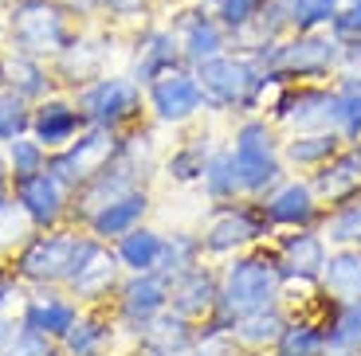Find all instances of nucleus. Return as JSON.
I'll list each match as a JSON object with an SVG mask.
<instances>
[{"mask_svg": "<svg viewBox=\"0 0 361 356\" xmlns=\"http://www.w3.org/2000/svg\"><path fill=\"white\" fill-rule=\"evenodd\" d=\"M161 250H165V239L154 231V227H134V231H126L122 239H118V262L130 267L134 274L137 270H157Z\"/></svg>", "mask_w": 361, "mask_h": 356, "instance_id": "31", "label": "nucleus"}, {"mask_svg": "<svg viewBox=\"0 0 361 356\" xmlns=\"http://www.w3.org/2000/svg\"><path fill=\"white\" fill-rule=\"evenodd\" d=\"M114 278H118V255H110V250L99 247L71 278H67V286H71L75 298H82V302H99V298L110 294Z\"/></svg>", "mask_w": 361, "mask_h": 356, "instance_id": "27", "label": "nucleus"}, {"mask_svg": "<svg viewBox=\"0 0 361 356\" xmlns=\"http://www.w3.org/2000/svg\"><path fill=\"white\" fill-rule=\"evenodd\" d=\"M16 200H20V208L32 215V223H39V227H51V223L63 215V184H59L47 169L16 180Z\"/></svg>", "mask_w": 361, "mask_h": 356, "instance_id": "19", "label": "nucleus"}, {"mask_svg": "<svg viewBox=\"0 0 361 356\" xmlns=\"http://www.w3.org/2000/svg\"><path fill=\"white\" fill-rule=\"evenodd\" d=\"M263 220L275 223V227H310L318 220L314 184H302V180L275 184L267 192V200H263Z\"/></svg>", "mask_w": 361, "mask_h": 356, "instance_id": "13", "label": "nucleus"}, {"mask_svg": "<svg viewBox=\"0 0 361 356\" xmlns=\"http://www.w3.org/2000/svg\"><path fill=\"white\" fill-rule=\"evenodd\" d=\"M322 356H361V298L334 302V317L326 321Z\"/></svg>", "mask_w": 361, "mask_h": 356, "instance_id": "25", "label": "nucleus"}, {"mask_svg": "<svg viewBox=\"0 0 361 356\" xmlns=\"http://www.w3.org/2000/svg\"><path fill=\"white\" fill-rule=\"evenodd\" d=\"M275 117L298 134H314V129H334V94L322 87H295L283 98L271 102Z\"/></svg>", "mask_w": 361, "mask_h": 356, "instance_id": "10", "label": "nucleus"}, {"mask_svg": "<svg viewBox=\"0 0 361 356\" xmlns=\"http://www.w3.org/2000/svg\"><path fill=\"white\" fill-rule=\"evenodd\" d=\"M314 192L326 204H345V200L361 196V145L338 149L334 157L322 165V172L314 177Z\"/></svg>", "mask_w": 361, "mask_h": 356, "instance_id": "17", "label": "nucleus"}, {"mask_svg": "<svg viewBox=\"0 0 361 356\" xmlns=\"http://www.w3.org/2000/svg\"><path fill=\"white\" fill-rule=\"evenodd\" d=\"M0 32H4V24H0Z\"/></svg>", "mask_w": 361, "mask_h": 356, "instance_id": "52", "label": "nucleus"}, {"mask_svg": "<svg viewBox=\"0 0 361 356\" xmlns=\"http://www.w3.org/2000/svg\"><path fill=\"white\" fill-rule=\"evenodd\" d=\"M4 204H8V200H4V184H0V208H4Z\"/></svg>", "mask_w": 361, "mask_h": 356, "instance_id": "51", "label": "nucleus"}, {"mask_svg": "<svg viewBox=\"0 0 361 356\" xmlns=\"http://www.w3.org/2000/svg\"><path fill=\"white\" fill-rule=\"evenodd\" d=\"M200 239H192V235H173L169 243H165L161 250V262H157V274L165 278V282H177L185 270L197 267V258H200Z\"/></svg>", "mask_w": 361, "mask_h": 356, "instance_id": "36", "label": "nucleus"}, {"mask_svg": "<svg viewBox=\"0 0 361 356\" xmlns=\"http://www.w3.org/2000/svg\"><path fill=\"white\" fill-rule=\"evenodd\" d=\"M204 192L212 200H232L240 196L244 188H240V172H235V157L232 149H220V153H208L204 160Z\"/></svg>", "mask_w": 361, "mask_h": 356, "instance_id": "33", "label": "nucleus"}, {"mask_svg": "<svg viewBox=\"0 0 361 356\" xmlns=\"http://www.w3.org/2000/svg\"><path fill=\"white\" fill-rule=\"evenodd\" d=\"M75 325V305L59 302V298H32L24 305V329L39 333V337H67Z\"/></svg>", "mask_w": 361, "mask_h": 356, "instance_id": "30", "label": "nucleus"}, {"mask_svg": "<svg viewBox=\"0 0 361 356\" xmlns=\"http://www.w3.org/2000/svg\"><path fill=\"white\" fill-rule=\"evenodd\" d=\"M326 329L314 321H287L283 337L275 341V356H322Z\"/></svg>", "mask_w": 361, "mask_h": 356, "instance_id": "34", "label": "nucleus"}, {"mask_svg": "<svg viewBox=\"0 0 361 356\" xmlns=\"http://www.w3.org/2000/svg\"><path fill=\"white\" fill-rule=\"evenodd\" d=\"M4 177H8V160L0 157V184H4Z\"/></svg>", "mask_w": 361, "mask_h": 356, "instance_id": "50", "label": "nucleus"}, {"mask_svg": "<svg viewBox=\"0 0 361 356\" xmlns=\"http://www.w3.org/2000/svg\"><path fill=\"white\" fill-rule=\"evenodd\" d=\"M338 141H342V134H338V129H314V134H298L295 141H287L283 157L295 160V165H318V169H322L326 160L338 153Z\"/></svg>", "mask_w": 361, "mask_h": 356, "instance_id": "32", "label": "nucleus"}, {"mask_svg": "<svg viewBox=\"0 0 361 356\" xmlns=\"http://www.w3.org/2000/svg\"><path fill=\"white\" fill-rule=\"evenodd\" d=\"M102 341H106V329H102V321L75 317V325L67 329L63 345H67V352H71V356H94Z\"/></svg>", "mask_w": 361, "mask_h": 356, "instance_id": "41", "label": "nucleus"}, {"mask_svg": "<svg viewBox=\"0 0 361 356\" xmlns=\"http://www.w3.org/2000/svg\"><path fill=\"white\" fill-rule=\"evenodd\" d=\"M330 36L342 47L357 44L361 39V0H345L342 8H338V16L330 20Z\"/></svg>", "mask_w": 361, "mask_h": 356, "instance_id": "44", "label": "nucleus"}, {"mask_svg": "<svg viewBox=\"0 0 361 356\" xmlns=\"http://www.w3.org/2000/svg\"><path fill=\"white\" fill-rule=\"evenodd\" d=\"M94 250H99L94 239H79V235H39L20 255V274L32 278V282H67Z\"/></svg>", "mask_w": 361, "mask_h": 356, "instance_id": "6", "label": "nucleus"}, {"mask_svg": "<svg viewBox=\"0 0 361 356\" xmlns=\"http://www.w3.org/2000/svg\"><path fill=\"white\" fill-rule=\"evenodd\" d=\"M75 106L82 110L90 125H122L142 110V94H137V82L130 79H94L79 90V102Z\"/></svg>", "mask_w": 361, "mask_h": 356, "instance_id": "8", "label": "nucleus"}, {"mask_svg": "<svg viewBox=\"0 0 361 356\" xmlns=\"http://www.w3.org/2000/svg\"><path fill=\"white\" fill-rule=\"evenodd\" d=\"M24 129H32V114H27L24 98L16 90L0 87V141H16Z\"/></svg>", "mask_w": 361, "mask_h": 356, "instance_id": "40", "label": "nucleus"}, {"mask_svg": "<svg viewBox=\"0 0 361 356\" xmlns=\"http://www.w3.org/2000/svg\"><path fill=\"white\" fill-rule=\"evenodd\" d=\"M114 153H118L114 129H110V125H90L87 134H82V141H75L71 149L47 157L44 169L63 188H82L94 172H102L110 160H114Z\"/></svg>", "mask_w": 361, "mask_h": 356, "instance_id": "7", "label": "nucleus"}, {"mask_svg": "<svg viewBox=\"0 0 361 356\" xmlns=\"http://www.w3.org/2000/svg\"><path fill=\"white\" fill-rule=\"evenodd\" d=\"M145 212H149V196H145L142 188H130V192L110 200L106 208H99L87 223L99 239H122L126 231H134L137 223H142Z\"/></svg>", "mask_w": 361, "mask_h": 356, "instance_id": "20", "label": "nucleus"}, {"mask_svg": "<svg viewBox=\"0 0 361 356\" xmlns=\"http://www.w3.org/2000/svg\"><path fill=\"white\" fill-rule=\"evenodd\" d=\"M252 356H259V352H252Z\"/></svg>", "mask_w": 361, "mask_h": 356, "instance_id": "53", "label": "nucleus"}, {"mask_svg": "<svg viewBox=\"0 0 361 356\" xmlns=\"http://www.w3.org/2000/svg\"><path fill=\"white\" fill-rule=\"evenodd\" d=\"M204 160H208V137H192L189 145H180L169 157V177L180 180V184L200 180L204 177Z\"/></svg>", "mask_w": 361, "mask_h": 356, "instance_id": "39", "label": "nucleus"}, {"mask_svg": "<svg viewBox=\"0 0 361 356\" xmlns=\"http://www.w3.org/2000/svg\"><path fill=\"white\" fill-rule=\"evenodd\" d=\"M232 157H235V172H240V188L247 196H263L279 184L283 177V153L275 145V129L263 117H247L235 125L232 137Z\"/></svg>", "mask_w": 361, "mask_h": 356, "instance_id": "4", "label": "nucleus"}, {"mask_svg": "<svg viewBox=\"0 0 361 356\" xmlns=\"http://www.w3.org/2000/svg\"><path fill=\"white\" fill-rule=\"evenodd\" d=\"M279 274L283 282H314L326 267V239L322 231H307V227H295V235H287L279 247Z\"/></svg>", "mask_w": 361, "mask_h": 356, "instance_id": "14", "label": "nucleus"}, {"mask_svg": "<svg viewBox=\"0 0 361 356\" xmlns=\"http://www.w3.org/2000/svg\"><path fill=\"white\" fill-rule=\"evenodd\" d=\"M8 165H12V172H16V180H24V177H32V172H44L47 153L39 141L16 137V141H8Z\"/></svg>", "mask_w": 361, "mask_h": 356, "instance_id": "42", "label": "nucleus"}, {"mask_svg": "<svg viewBox=\"0 0 361 356\" xmlns=\"http://www.w3.org/2000/svg\"><path fill=\"white\" fill-rule=\"evenodd\" d=\"M8 356H55V352L47 348V337H39L32 329H20V337L8 345Z\"/></svg>", "mask_w": 361, "mask_h": 356, "instance_id": "45", "label": "nucleus"}, {"mask_svg": "<svg viewBox=\"0 0 361 356\" xmlns=\"http://www.w3.org/2000/svg\"><path fill=\"white\" fill-rule=\"evenodd\" d=\"M185 63V51H180V39L173 27H149L142 39H137V59H134V82H149L161 79V75L177 71Z\"/></svg>", "mask_w": 361, "mask_h": 356, "instance_id": "15", "label": "nucleus"}, {"mask_svg": "<svg viewBox=\"0 0 361 356\" xmlns=\"http://www.w3.org/2000/svg\"><path fill=\"white\" fill-rule=\"evenodd\" d=\"M106 59V39H90V36H75L71 44L59 51V75L67 82H90L99 79V67Z\"/></svg>", "mask_w": 361, "mask_h": 356, "instance_id": "28", "label": "nucleus"}, {"mask_svg": "<svg viewBox=\"0 0 361 356\" xmlns=\"http://www.w3.org/2000/svg\"><path fill=\"white\" fill-rule=\"evenodd\" d=\"M122 317L134 325V329H142L145 321H154L157 313L169 305V282H165L157 270H137L134 278H130L126 286H122Z\"/></svg>", "mask_w": 361, "mask_h": 356, "instance_id": "16", "label": "nucleus"}, {"mask_svg": "<svg viewBox=\"0 0 361 356\" xmlns=\"http://www.w3.org/2000/svg\"><path fill=\"white\" fill-rule=\"evenodd\" d=\"M345 67L361 71V39H357V44H350V47H345Z\"/></svg>", "mask_w": 361, "mask_h": 356, "instance_id": "49", "label": "nucleus"}, {"mask_svg": "<svg viewBox=\"0 0 361 356\" xmlns=\"http://www.w3.org/2000/svg\"><path fill=\"white\" fill-rule=\"evenodd\" d=\"M263 231H267V220H255V212H247V208L224 204L212 212L204 235H200V247L208 255H228V250H240L247 243H255Z\"/></svg>", "mask_w": 361, "mask_h": 356, "instance_id": "11", "label": "nucleus"}, {"mask_svg": "<svg viewBox=\"0 0 361 356\" xmlns=\"http://www.w3.org/2000/svg\"><path fill=\"white\" fill-rule=\"evenodd\" d=\"M12 47L36 55H59L67 44H71V24H67V8L59 0H16L12 4Z\"/></svg>", "mask_w": 361, "mask_h": 356, "instance_id": "5", "label": "nucleus"}, {"mask_svg": "<svg viewBox=\"0 0 361 356\" xmlns=\"http://www.w3.org/2000/svg\"><path fill=\"white\" fill-rule=\"evenodd\" d=\"M283 329H287V313H283L279 305H271V310L240 317L232 329H228V337H232V345L247 348V352H263V348H275V341L283 337Z\"/></svg>", "mask_w": 361, "mask_h": 356, "instance_id": "23", "label": "nucleus"}, {"mask_svg": "<svg viewBox=\"0 0 361 356\" xmlns=\"http://www.w3.org/2000/svg\"><path fill=\"white\" fill-rule=\"evenodd\" d=\"M102 4H106L118 20H130V16H137V12L149 8V0H102Z\"/></svg>", "mask_w": 361, "mask_h": 356, "instance_id": "46", "label": "nucleus"}, {"mask_svg": "<svg viewBox=\"0 0 361 356\" xmlns=\"http://www.w3.org/2000/svg\"><path fill=\"white\" fill-rule=\"evenodd\" d=\"M252 59L275 82L326 79L345 63V47L334 36H322V32H290V39H271L259 51H252Z\"/></svg>", "mask_w": 361, "mask_h": 356, "instance_id": "2", "label": "nucleus"}, {"mask_svg": "<svg viewBox=\"0 0 361 356\" xmlns=\"http://www.w3.org/2000/svg\"><path fill=\"white\" fill-rule=\"evenodd\" d=\"M192 71H197L204 102L212 110H232V106L255 110L267 98V87L275 82L252 55H216V59H204Z\"/></svg>", "mask_w": 361, "mask_h": 356, "instance_id": "3", "label": "nucleus"}, {"mask_svg": "<svg viewBox=\"0 0 361 356\" xmlns=\"http://www.w3.org/2000/svg\"><path fill=\"white\" fill-rule=\"evenodd\" d=\"M177 39H180V51H185V63H189V67H200L204 59H216V55H224V47H228V27L220 24L216 12L192 8V12H180V20H177Z\"/></svg>", "mask_w": 361, "mask_h": 356, "instance_id": "12", "label": "nucleus"}, {"mask_svg": "<svg viewBox=\"0 0 361 356\" xmlns=\"http://www.w3.org/2000/svg\"><path fill=\"white\" fill-rule=\"evenodd\" d=\"M318 282H322L326 298H334V302L361 298V247H338L334 255H326Z\"/></svg>", "mask_w": 361, "mask_h": 356, "instance_id": "21", "label": "nucleus"}, {"mask_svg": "<svg viewBox=\"0 0 361 356\" xmlns=\"http://www.w3.org/2000/svg\"><path fill=\"white\" fill-rule=\"evenodd\" d=\"M204 337H208V345L200 341V345L185 348V352H173V356H216V341H220V333H204Z\"/></svg>", "mask_w": 361, "mask_h": 356, "instance_id": "47", "label": "nucleus"}, {"mask_svg": "<svg viewBox=\"0 0 361 356\" xmlns=\"http://www.w3.org/2000/svg\"><path fill=\"white\" fill-rule=\"evenodd\" d=\"M94 356H99V352H94Z\"/></svg>", "mask_w": 361, "mask_h": 356, "instance_id": "54", "label": "nucleus"}, {"mask_svg": "<svg viewBox=\"0 0 361 356\" xmlns=\"http://www.w3.org/2000/svg\"><path fill=\"white\" fill-rule=\"evenodd\" d=\"M20 305H24L20 286L12 282V278H0V348H8L12 341L20 337V329H24V313H20Z\"/></svg>", "mask_w": 361, "mask_h": 356, "instance_id": "38", "label": "nucleus"}, {"mask_svg": "<svg viewBox=\"0 0 361 356\" xmlns=\"http://www.w3.org/2000/svg\"><path fill=\"white\" fill-rule=\"evenodd\" d=\"M204 90L197 82V71H169L161 79L149 82V110L157 114V122H169V125H180L197 117L204 110Z\"/></svg>", "mask_w": 361, "mask_h": 356, "instance_id": "9", "label": "nucleus"}, {"mask_svg": "<svg viewBox=\"0 0 361 356\" xmlns=\"http://www.w3.org/2000/svg\"><path fill=\"white\" fill-rule=\"evenodd\" d=\"M67 12H79V16H87V12H94L102 4V0H59Z\"/></svg>", "mask_w": 361, "mask_h": 356, "instance_id": "48", "label": "nucleus"}, {"mask_svg": "<svg viewBox=\"0 0 361 356\" xmlns=\"http://www.w3.org/2000/svg\"><path fill=\"white\" fill-rule=\"evenodd\" d=\"M263 4H267V0H216V16H220V24L228 27V36H235V32H244V27L259 16Z\"/></svg>", "mask_w": 361, "mask_h": 356, "instance_id": "43", "label": "nucleus"}, {"mask_svg": "<svg viewBox=\"0 0 361 356\" xmlns=\"http://www.w3.org/2000/svg\"><path fill=\"white\" fill-rule=\"evenodd\" d=\"M322 239L338 243V247H361V196L345 200L334 215H326Z\"/></svg>", "mask_w": 361, "mask_h": 356, "instance_id": "35", "label": "nucleus"}, {"mask_svg": "<svg viewBox=\"0 0 361 356\" xmlns=\"http://www.w3.org/2000/svg\"><path fill=\"white\" fill-rule=\"evenodd\" d=\"M330 94H334V129L342 134V141H357L361 137V75L342 71Z\"/></svg>", "mask_w": 361, "mask_h": 356, "instance_id": "29", "label": "nucleus"}, {"mask_svg": "<svg viewBox=\"0 0 361 356\" xmlns=\"http://www.w3.org/2000/svg\"><path fill=\"white\" fill-rule=\"evenodd\" d=\"M87 122L79 106L71 102H44V106L32 114V129H36V141L44 149H55V145H67L75 134H79V125Z\"/></svg>", "mask_w": 361, "mask_h": 356, "instance_id": "24", "label": "nucleus"}, {"mask_svg": "<svg viewBox=\"0 0 361 356\" xmlns=\"http://www.w3.org/2000/svg\"><path fill=\"white\" fill-rule=\"evenodd\" d=\"M169 302L180 317H189V321L192 317H212V310H216V302H220V278L204 267L185 270L177 282H169Z\"/></svg>", "mask_w": 361, "mask_h": 356, "instance_id": "18", "label": "nucleus"}, {"mask_svg": "<svg viewBox=\"0 0 361 356\" xmlns=\"http://www.w3.org/2000/svg\"><path fill=\"white\" fill-rule=\"evenodd\" d=\"M283 294V274L279 262L271 255H244L220 278V302L212 310V329L204 333H228L240 317L247 313L271 310Z\"/></svg>", "mask_w": 361, "mask_h": 356, "instance_id": "1", "label": "nucleus"}, {"mask_svg": "<svg viewBox=\"0 0 361 356\" xmlns=\"http://www.w3.org/2000/svg\"><path fill=\"white\" fill-rule=\"evenodd\" d=\"M0 82L8 90H16L20 98H39L47 90V71H44V63L36 59V55H27L20 51V47H12L4 59H0Z\"/></svg>", "mask_w": 361, "mask_h": 356, "instance_id": "26", "label": "nucleus"}, {"mask_svg": "<svg viewBox=\"0 0 361 356\" xmlns=\"http://www.w3.org/2000/svg\"><path fill=\"white\" fill-rule=\"evenodd\" d=\"M342 0H290V32H322L338 16Z\"/></svg>", "mask_w": 361, "mask_h": 356, "instance_id": "37", "label": "nucleus"}, {"mask_svg": "<svg viewBox=\"0 0 361 356\" xmlns=\"http://www.w3.org/2000/svg\"><path fill=\"white\" fill-rule=\"evenodd\" d=\"M137 333H142V348L149 356H173V352H185V348L197 345V341H192L189 317H180L177 310H173V313L161 310L154 321H145Z\"/></svg>", "mask_w": 361, "mask_h": 356, "instance_id": "22", "label": "nucleus"}]
</instances>
